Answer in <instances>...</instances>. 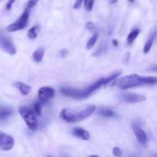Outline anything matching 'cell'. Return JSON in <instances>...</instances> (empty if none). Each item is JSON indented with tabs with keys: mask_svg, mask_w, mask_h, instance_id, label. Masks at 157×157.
<instances>
[{
	"mask_svg": "<svg viewBox=\"0 0 157 157\" xmlns=\"http://www.w3.org/2000/svg\"><path fill=\"white\" fill-rule=\"evenodd\" d=\"M95 109L96 106L94 104L81 106L75 108H64L61 110L60 117L68 123L78 122L92 114Z\"/></svg>",
	"mask_w": 157,
	"mask_h": 157,
	"instance_id": "1",
	"label": "cell"
},
{
	"mask_svg": "<svg viewBox=\"0 0 157 157\" xmlns=\"http://www.w3.org/2000/svg\"><path fill=\"white\" fill-rule=\"evenodd\" d=\"M157 84L156 77H143L137 75H130L124 78L118 79L113 84V86L119 87L121 89L132 88L146 84Z\"/></svg>",
	"mask_w": 157,
	"mask_h": 157,
	"instance_id": "2",
	"label": "cell"
},
{
	"mask_svg": "<svg viewBox=\"0 0 157 157\" xmlns=\"http://www.w3.org/2000/svg\"><path fill=\"white\" fill-rule=\"evenodd\" d=\"M103 85H104V78H101L85 89L78 90V89L72 88V87H63L61 88V92L63 94L67 97H71V98H75V99H82V98H87L94 90H96L97 89Z\"/></svg>",
	"mask_w": 157,
	"mask_h": 157,
	"instance_id": "3",
	"label": "cell"
},
{
	"mask_svg": "<svg viewBox=\"0 0 157 157\" xmlns=\"http://www.w3.org/2000/svg\"><path fill=\"white\" fill-rule=\"evenodd\" d=\"M20 115L25 122L26 125L28 126L31 130H35L38 129V120H37L36 114L35 112L31 108L27 107H21L18 109Z\"/></svg>",
	"mask_w": 157,
	"mask_h": 157,
	"instance_id": "4",
	"label": "cell"
},
{
	"mask_svg": "<svg viewBox=\"0 0 157 157\" xmlns=\"http://www.w3.org/2000/svg\"><path fill=\"white\" fill-rule=\"evenodd\" d=\"M29 12H30L29 9H25V10L21 14V16L15 22L12 23L7 26L6 31H8V32H16V31L21 30L24 28H25L28 24V21H29Z\"/></svg>",
	"mask_w": 157,
	"mask_h": 157,
	"instance_id": "5",
	"label": "cell"
},
{
	"mask_svg": "<svg viewBox=\"0 0 157 157\" xmlns=\"http://www.w3.org/2000/svg\"><path fill=\"white\" fill-rule=\"evenodd\" d=\"M0 48L11 55L16 53V48L12 42V40L10 37L2 32H0Z\"/></svg>",
	"mask_w": 157,
	"mask_h": 157,
	"instance_id": "6",
	"label": "cell"
},
{
	"mask_svg": "<svg viewBox=\"0 0 157 157\" xmlns=\"http://www.w3.org/2000/svg\"><path fill=\"white\" fill-rule=\"evenodd\" d=\"M54 96H55V90L52 87H43L38 90V98L39 99L40 103L45 104Z\"/></svg>",
	"mask_w": 157,
	"mask_h": 157,
	"instance_id": "7",
	"label": "cell"
},
{
	"mask_svg": "<svg viewBox=\"0 0 157 157\" xmlns=\"http://www.w3.org/2000/svg\"><path fill=\"white\" fill-rule=\"evenodd\" d=\"M15 144L14 139L9 135L0 132V149L5 151L12 150Z\"/></svg>",
	"mask_w": 157,
	"mask_h": 157,
	"instance_id": "8",
	"label": "cell"
},
{
	"mask_svg": "<svg viewBox=\"0 0 157 157\" xmlns=\"http://www.w3.org/2000/svg\"><path fill=\"white\" fill-rule=\"evenodd\" d=\"M121 99L126 102L135 104V103L144 102L147 98L144 95L137 94H124L121 96Z\"/></svg>",
	"mask_w": 157,
	"mask_h": 157,
	"instance_id": "9",
	"label": "cell"
},
{
	"mask_svg": "<svg viewBox=\"0 0 157 157\" xmlns=\"http://www.w3.org/2000/svg\"><path fill=\"white\" fill-rule=\"evenodd\" d=\"M133 130L135 135H136V139H137V140L139 141L142 145H146L147 142V136L145 132H144L142 129L140 128L136 124L133 125Z\"/></svg>",
	"mask_w": 157,
	"mask_h": 157,
	"instance_id": "10",
	"label": "cell"
},
{
	"mask_svg": "<svg viewBox=\"0 0 157 157\" xmlns=\"http://www.w3.org/2000/svg\"><path fill=\"white\" fill-rule=\"evenodd\" d=\"M72 133L75 136L84 140H88L90 139V133L81 127H75L72 130Z\"/></svg>",
	"mask_w": 157,
	"mask_h": 157,
	"instance_id": "11",
	"label": "cell"
},
{
	"mask_svg": "<svg viewBox=\"0 0 157 157\" xmlns=\"http://www.w3.org/2000/svg\"><path fill=\"white\" fill-rule=\"evenodd\" d=\"M13 113V109L9 106L0 105V121H6Z\"/></svg>",
	"mask_w": 157,
	"mask_h": 157,
	"instance_id": "12",
	"label": "cell"
},
{
	"mask_svg": "<svg viewBox=\"0 0 157 157\" xmlns=\"http://www.w3.org/2000/svg\"><path fill=\"white\" fill-rule=\"evenodd\" d=\"M156 33H157L156 30L153 31V32L151 33V35H150L148 39H147V41H146L145 45H144V53L147 54L150 51L152 46H153V41H154L155 38H156Z\"/></svg>",
	"mask_w": 157,
	"mask_h": 157,
	"instance_id": "13",
	"label": "cell"
},
{
	"mask_svg": "<svg viewBox=\"0 0 157 157\" xmlns=\"http://www.w3.org/2000/svg\"><path fill=\"white\" fill-rule=\"evenodd\" d=\"M14 86L19 90L21 93V94L23 95H27L29 94V92L31 91V87L28 84H25L22 82H15L14 83Z\"/></svg>",
	"mask_w": 157,
	"mask_h": 157,
	"instance_id": "14",
	"label": "cell"
},
{
	"mask_svg": "<svg viewBox=\"0 0 157 157\" xmlns=\"http://www.w3.org/2000/svg\"><path fill=\"white\" fill-rule=\"evenodd\" d=\"M44 55V49L43 48H38V49H36V51H35V52L33 53V59L34 61H36V62L39 63L42 61L43 57Z\"/></svg>",
	"mask_w": 157,
	"mask_h": 157,
	"instance_id": "15",
	"label": "cell"
},
{
	"mask_svg": "<svg viewBox=\"0 0 157 157\" xmlns=\"http://www.w3.org/2000/svg\"><path fill=\"white\" fill-rule=\"evenodd\" d=\"M140 33V29H133V30L129 34L128 36H127V43H128V44H131L132 43L136 40V38H137V36L139 35Z\"/></svg>",
	"mask_w": 157,
	"mask_h": 157,
	"instance_id": "16",
	"label": "cell"
},
{
	"mask_svg": "<svg viewBox=\"0 0 157 157\" xmlns=\"http://www.w3.org/2000/svg\"><path fill=\"white\" fill-rule=\"evenodd\" d=\"M98 113L101 116L105 117H111L114 115V113L112 110L109 108H105V107H101L98 110Z\"/></svg>",
	"mask_w": 157,
	"mask_h": 157,
	"instance_id": "17",
	"label": "cell"
},
{
	"mask_svg": "<svg viewBox=\"0 0 157 157\" xmlns=\"http://www.w3.org/2000/svg\"><path fill=\"white\" fill-rule=\"evenodd\" d=\"M40 31V27L38 25H35L29 29L28 32V37L31 39H35L38 36V34Z\"/></svg>",
	"mask_w": 157,
	"mask_h": 157,
	"instance_id": "18",
	"label": "cell"
},
{
	"mask_svg": "<svg viewBox=\"0 0 157 157\" xmlns=\"http://www.w3.org/2000/svg\"><path fill=\"white\" fill-rule=\"evenodd\" d=\"M98 35L97 33L94 34L93 36L91 37V38H90V39L88 40V41H87V45H86V48H87V49H91L94 46L95 43L97 42V40H98Z\"/></svg>",
	"mask_w": 157,
	"mask_h": 157,
	"instance_id": "19",
	"label": "cell"
},
{
	"mask_svg": "<svg viewBox=\"0 0 157 157\" xmlns=\"http://www.w3.org/2000/svg\"><path fill=\"white\" fill-rule=\"evenodd\" d=\"M121 71H117V72H116V73L112 74V75H110V77H108L107 78H104V85H106L107 84L110 83V81H112L113 80H116V78H117L120 75H121Z\"/></svg>",
	"mask_w": 157,
	"mask_h": 157,
	"instance_id": "20",
	"label": "cell"
},
{
	"mask_svg": "<svg viewBox=\"0 0 157 157\" xmlns=\"http://www.w3.org/2000/svg\"><path fill=\"white\" fill-rule=\"evenodd\" d=\"M84 8L87 12H90L93 9L94 4V1H85L84 2Z\"/></svg>",
	"mask_w": 157,
	"mask_h": 157,
	"instance_id": "21",
	"label": "cell"
},
{
	"mask_svg": "<svg viewBox=\"0 0 157 157\" xmlns=\"http://www.w3.org/2000/svg\"><path fill=\"white\" fill-rule=\"evenodd\" d=\"M34 110L35 112L36 113V114H38V116L41 114V104L40 102H36L34 104Z\"/></svg>",
	"mask_w": 157,
	"mask_h": 157,
	"instance_id": "22",
	"label": "cell"
},
{
	"mask_svg": "<svg viewBox=\"0 0 157 157\" xmlns=\"http://www.w3.org/2000/svg\"><path fill=\"white\" fill-rule=\"evenodd\" d=\"M113 153L116 157H121L122 156V152L118 147H114L113 150Z\"/></svg>",
	"mask_w": 157,
	"mask_h": 157,
	"instance_id": "23",
	"label": "cell"
},
{
	"mask_svg": "<svg viewBox=\"0 0 157 157\" xmlns=\"http://www.w3.org/2000/svg\"><path fill=\"white\" fill-rule=\"evenodd\" d=\"M36 4H37V1H29V2L27 3V6H26L25 9H32V8L33 7V6H35Z\"/></svg>",
	"mask_w": 157,
	"mask_h": 157,
	"instance_id": "24",
	"label": "cell"
},
{
	"mask_svg": "<svg viewBox=\"0 0 157 157\" xmlns=\"http://www.w3.org/2000/svg\"><path fill=\"white\" fill-rule=\"evenodd\" d=\"M81 4H82V1H81V0H78V1L75 2V3L74 4L73 8L75 9H80L81 6Z\"/></svg>",
	"mask_w": 157,
	"mask_h": 157,
	"instance_id": "25",
	"label": "cell"
},
{
	"mask_svg": "<svg viewBox=\"0 0 157 157\" xmlns=\"http://www.w3.org/2000/svg\"><path fill=\"white\" fill-rule=\"evenodd\" d=\"M86 28H87V29H89V30H91V29H93V28H94L93 22H91V21H88V22L87 23V25H86Z\"/></svg>",
	"mask_w": 157,
	"mask_h": 157,
	"instance_id": "26",
	"label": "cell"
},
{
	"mask_svg": "<svg viewBox=\"0 0 157 157\" xmlns=\"http://www.w3.org/2000/svg\"><path fill=\"white\" fill-rule=\"evenodd\" d=\"M14 2H15L14 0H12V1H9V2H8L7 5H6V9H7V10H9V9L12 8V4H13Z\"/></svg>",
	"mask_w": 157,
	"mask_h": 157,
	"instance_id": "27",
	"label": "cell"
},
{
	"mask_svg": "<svg viewBox=\"0 0 157 157\" xmlns=\"http://www.w3.org/2000/svg\"><path fill=\"white\" fill-rule=\"evenodd\" d=\"M67 52H68V51L67 49H62L61 51V52H60V54H61V56H65V55H67Z\"/></svg>",
	"mask_w": 157,
	"mask_h": 157,
	"instance_id": "28",
	"label": "cell"
},
{
	"mask_svg": "<svg viewBox=\"0 0 157 157\" xmlns=\"http://www.w3.org/2000/svg\"><path fill=\"white\" fill-rule=\"evenodd\" d=\"M113 44H114L115 46H117L118 45L117 41V40H113Z\"/></svg>",
	"mask_w": 157,
	"mask_h": 157,
	"instance_id": "29",
	"label": "cell"
},
{
	"mask_svg": "<svg viewBox=\"0 0 157 157\" xmlns=\"http://www.w3.org/2000/svg\"><path fill=\"white\" fill-rule=\"evenodd\" d=\"M151 71H156V72H157V66H156V67H153V68L151 69Z\"/></svg>",
	"mask_w": 157,
	"mask_h": 157,
	"instance_id": "30",
	"label": "cell"
},
{
	"mask_svg": "<svg viewBox=\"0 0 157 157\" xmlns=\"http://www.w3.org/2000/svg\"><path fill=\"white\" fill-rule=\"evenodd\" d=\"M117 2V0H114V1H110V2H110V4H114V3H116Z\"/></svg>",
	"mask_w": 157,
	"mask_h": 157,
	"instance_id": "31",
	"label": "cell"
},
{
	"mask_svg": "<svg viewBox=\"0 0 157 157\" xmlns=\"http://www.w3.org/2000/svg\"><path fill=\"white\" fill-rule=\"evenodd\" d=\"M89 157H98V156H96V155H92V156H89Z\"/></svg>",
	"mask_w": 157,
	"mask_h": 157,
	"instance_id": "32",
	"label": "cell"
},
{
	"mask_svg": "<svg viewBox=\"0 0 157 157\" xmlns=\"http://www.w3.org/2000/svg\"><path fill=\"white\" fill-rule=\"evenodd\" d=\"M153 157H157V154H156V155H154V156H153Z\"/></svg>",
	"mask_w": 157,
	"mask_h": 157,
	"instance_id": "33",
	"label": "cell"
},
{
	"mask_svg": "<svg viewBox=\"0 0 157 157\" xmlns=\"http://www.w3.org/2000/svg\"><path fill=\"white\" fill-rule=\"evenodd\" d=\"M48 157H51V156H48Z\"/></svg>",
	"mask_w": 157,
	"mask_h": 157,
	"instance_id": "34",
	"label": "cell"
}]
</instances>
